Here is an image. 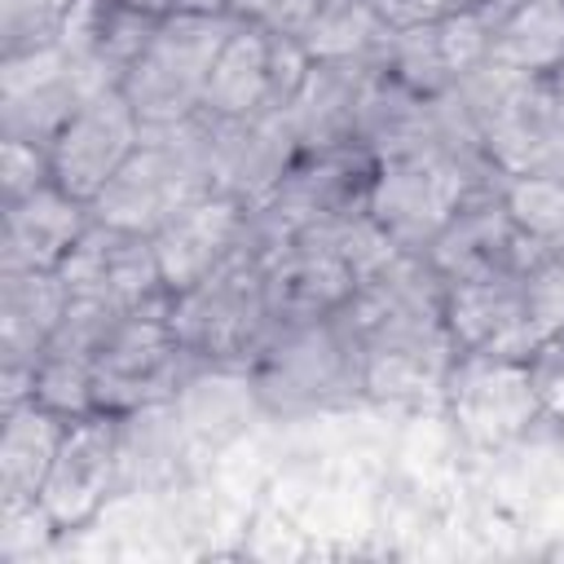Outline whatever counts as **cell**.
Here are the masks:
<instances>
[{
    "label": "cell",
    "mask_w": 564,
    "mask_h": 564,
    "mask_svg": "<svg viewBox=\"0 0 564 564\" xmlns=\"http://www.w3.org/2000/svg\"><path fill=\"white\" fill-rule=\"evenodd\" d=\"M524 286V304H529V322L538 335L564 326V247L555 251H542L529 273L520 278Z\"/></svg>",
    "instance_id": "cell-31"
},
{
    "label": "cell",
    "mask_w": 564,
    "mask_h": 564,
    "mask_svg": "<svg viewBox=\"0 0 564 564\" xmlns=\"http://www.w3.org/2000/svg\"><path fill=\"white\" fill-rule=\"evenodd\" d=\"M79 0H0V57L62 44Z\"/></svg>",
    "instance_id": "cell-28"
},
{
    "label": "cell",
    "mask_w": 564,
    "mask_h": 564,
    "mask_svg": "<svg viewBox=\"0 0 564 564\" xmlns=\"http://www.w3.org/2000/svg\"><path fill=\"white\" fill-rule=\"evenodd\" d=\"M392 22L375 0H317L300 40L313 62L339 57H379Z\"/></svg>",
    "instance_id": "cell-26"
},
{
    "label": "cell",
    "mask_w": 564,
    "mask_h": 564,
    "mask_svg": "<svg viewBox=\"0 0 564 564\" xmlns=\"http://www.w3.org/2000/svg\"><path fill=\"white\" fill-rule=\"evenodd\" d=\"M524 370H529V383L538 392L542 419L564 423V326L533 339V348L524 352Z\"/></svg>",
    "instance_id": "cell-32"
},
{
    "label": "cell",
    "mask_w": 564,
    "mask_h": 564,
    "mask_svg": "<svg viewBox=\"0 0 564 564\" xmlns=\"http://www.w3.org/2000/svg\"><path fill=\"white\" fill-rule=\"evenodd\" d=\"M141 132L145 123L137 119L119 84L93 93L48 141L53 181L79 203H93L106 189V181L132 159V150L141 145Z\"/></svg>",
    "instance_id": "cell-13"
},
{
    "label": "cell",
    "mask_w": 564,
    "mask_h": 564,
    "mask_svg": "<svg viewBox=\"0 0 564 564\" xmlns=\"http://www.w3.org/2000/svg\"><path fill=\"white\" fill-rule=\"evenodd\" d=\"M264 9L269 0H225V13L238 22H264Z\"/></svg>",
    "instance_id": "cell-35"
},
{
    "label": "cell",
    "mask_w": 564,
    "mask_h": 564,
    "mask_svg": "<svg viewBox=\"0 0 564 564\" xmlns=\"http://www.w3.org/2000/svg\"><path fill=\"white\" fill-rule=\"evenodd\" d=\"M57 273L70 295L101 300L123 313L167 300V286H163V273L154 260V242L145 234H128L106 220H93L84 229V238L75 242V251L66 256V264Z\"/></svg>",
    "instance_id": "cell-15"
},
{
    "label": "cell",
    "mask_w": 564,
    "mask_h": 564,
    "mask_svg": "<svg viewBox=\"0 0 564 564\" xmlns=\"http://www.w3.org/2000/svg\"><path fill=\"white\" fill-rule=\"evenodd\" d=\"M313 9H317V0H269V9H264V26L300 35L304 22L313 18Z\"/></svg>",
    "instance_id": "cell-33"
},
{
    "label": "cell",
    "mask_w": 564,
    "mask_h": 564,
    "mask_svg": "<svg viewBox=\"0 0 564 564\" xmlns=\"http://www.w3.org/2000/svg\"><path fill=\"white\" fill-rule=\"evenodd\" d=\"M352 291H357V278L344 264V256L313 234L295 238L286 251H278L264 264V304H269L273 330L335 317L348 308Z\"/></svg>",
    "instance_id": "cell-18"
},
{
    "label": "cell",
    "mask_w": 564,
    "mask_h": 564,
    "mask_svg": "<svg viewBox=\"0 0 564 564\" xmlns=\"http://www.w3.org/2000/svg\"><path fill=\"white\" fill-rule=\"evenodd\" d=\"M441 313H445L458 357H520L524 361V352L538 339L520 278L445 282Z\"/></svg>",
    "instance_id": "cell-19"
},
{
    "label": "cell",
    "mask_w": 564,
    "mask_h": 564,
    "mask_svg": "<svg viewBox=\"0 0 564 564\" xmlns=\"http://www.w3.org/2000/svg\"><path fill=\"white\" fill-rule=\"evenodd\" d=\"M66 304L62 273H0V410L31 401L35 366Z\"/></svg>",
    "instance_id": "cell-16"
},
{
    "label": "cell",
    "mask_w": 564,
    "mask_h": 564,
    "mask_svg": "<svg viewBox=\"0 0 564 564\" xmlns=\"http://www.w3.org/2000/svg\"><path fill=\"white\" fill-rule=\"evenodd\" d=\"M62 436L66 419L44 410L40 401H18L0 410V516L40 507Z\"/></svg>",
    "instance_id": "cell-23"
},
{
    "label": "cell",
    "mask_w": 564,
    "mask_h": 564,
    "mask_svg": "<svg viewBox=\"0 0 564 564\" xmlns=\"http://www.w3.org/2000/svg\"><path fill=\"white\" fill-rule=\"evenodd\" d=\"M167 300L132 308L110 326L93 361L97 410H110V414L154 410V405L176 401L194 383V375H203V366L189 357V348L181 344L167 317Z\"/></svg>",
    "instance_id": "cell-5"
},
{
    "label": "cell",
    "mask_w": 564,
    "mask_h": 564,
    "mask_svg": "<svg viewBox=\"0 0 564 564\" xmlns=\"http://www.w3.org/2000/svg\"><path fill=\"white\" fill-rule=\"evenodd\" d=\"M555 93H560V106H564V70L555 75Z\"/></svg>",
    "instance_id": "cell-36"
},
{
    "label": "cell",
    "mask_w": 564,
    "mask_h": 564,
    "mask_svg": "<svg viewBox=\"0 0 564 564\" xmlns=\"http://www.w3.org/2000/svg\"><path fill=\"white\" fill-rule=\"evenodd\" d=\"M53 185V159L48 145L22 141V137H0V207H13L31 194Z\"/></svg>",
    "instance_id": "cell-30"
},
{
    "label": "cell",
    "mask_w": 564,
    "mask_h": 564,
    "mask_svg": "<svg viewBox=\"0 0 564 564\" xmlns=\"http://www.w3.org/2000/svg\"><path fill=\"white\" fill-rule=\"evenodd\" d=\"M150 13H225V0H141Z\"/></svg>",
    "instance_id": "cell-34"
},
{
    "label": "cell",
    "mask_w": 564,
    "mask_h": 564,
    "mask_svg": "<svg viewBox=\"0 0 564 564\" xmlns=\"http://www.w3.org/2000/svg\"><path fill=\"white\" fill-rule=\"evenodd\" d=\"M471 4H480V0H471Z\"/></svg>",
    "instance_id": "cell-39"
},
{
    "label": "cell",
    "mask_w": 564,
    "mask_h": 564,
    "mask_svg": "<svg viewBox=\"0 0 564 564\" xmlns=\"http://www.w3.org/2000/svg\"><path fill=\"white\" fill-rule=\"evenodd\" d=\"M308 66H313V57H308L300 35L273 31L264 22H238L234 18V26H229V35L216 53L203 110L216 115V119L286 110L295 101Z\"/></svg>",
    "instance_id": "cell-8"
},
{
    "label": "cell",
    "mask_w": 564,
    "mask_h": 564,
    "mask_svg": "<svg viewBox=\"0 0 564 564\" xmlns=\"http://www.w3.org/2000/svg\"><path fill=\"white\" fill-rule=\"evenodd\" d=\"M555 172H560V176H564V154H560V163H555Z\"/></svg>",
    "instance_id": "cell-37"
},
{
    "label": "cell",
    "mask_w": 564,
    "mask_h": 564,
    "mask_svg": "<svg viewBox=\"0 0 564 564\" xmlns=\"http://www.w3.org/2000/svg\"><path fill=\"white\" fill-rule=\"evenodd\" d=\"M489 22V62L546 75L564 70V0H480Z\"/></svg>",
    "instance_id": "cell-25"
},
{
    "label": "cell",
    "mask_w": 564,
    "mask_h": 564,
    "mask_svg": "<svg viewBox=\"0 0 564 564\" xmlns=\"http://www.w3.org/2000/svg\"><path fill=\"white\" fill-rule=\"evenodd\" d=\"M101 88H110V79L88 70L66 44L0 57V137L48 145L62 123Z\"/></svg>",
    "instance_id": "cell-9"
},
{
    "label": "cell",
    "mask_w": 564,
    "mask_h": 564,
    "mask_svg": "<svg viewBox=\"0 0 564 564\" xmlns=\"http://www.w3.org/2000/svg\"><path fill=\"white\" fill-rule=\"evenodd\" d=\"M498 185H502V172L476 167L445 150H419V154L379 163V176L370 189V216L383 225V234L401 251L423 256L471 194H485Z\"/></svg>",
    "instance_id": "cell-6"
},
{
    "label": "cell",
    "mask_w": 564,
    "mask_h": 564,
    "mask_svg": "<svg viewBox=\"0 0 564 564\" xmlns=\"http://www.w3.org/2000/svg\"><path fill=\"white\" fill-rule=\"evenodd\" d=\"M88 225L93 207L57 181L13 207H0V273H57Z\"/></svg>",
    "instance_id": "cell-21"
},
{
    "label": "cell",
    "mask_w": 564,
    "mask_h": 564,
    "mask_svg": "<svg viewBox=\"0 0 564 564\" xmlns=\"http://www.w3.org/2000/svg\"><path fill=\"white\" fill-rule=\"evenodd\" d=\"M441 282H476V278H524L542 247L511 220L498 189L471 194L458 216L436 234L423 251Z\"/></svg>",
    "instance_id": "cell-14"
},
{
    "label": "cell",
    "mask_w": 564,
    "mask_h": 564,
    "mask_svg": "<svg viewBox=\"0 0 564 564\" xmlns=\"http://www.w3.org/2000/svg\"><path fill=\"white\" fill-rule=\"evenodd\" d=\"M123 485V414L93 410L66 423L40 507L57 533H75L101 516Z\"/></svg>",
    "instance_id": "cell-10"
},
{
    "label": "cell",
    "mask_w": 564,
    "mask_h": 564,
    "mask_svg": "<svg viewBox=\"0 0 564 564\" xmlns=\"http://www.w3.org/2000/svg\"><path fill=\"white\" fill-rule=\"evenodd\" d=\"M207 119H212V189L247 207L264 203L300 159V141L286 110H260L242 119L207 115Z\"/></svg>",
    "instance_id": "cell-17"
},
{
    "label": "cell",
    "mask_w": 564,
    "mask_h": 564,
    "mask_svg": "<svg viewBox=\"0 0 564 564\" xmlns=\"http://www.w3.org/2000/svg\"><path fill=\"white\" fill-rule=\"evenodd\" d=\"M212 194V119L198 110L181 123L145 128L132 159L88 203L93 220L154 238L185 203Z\"/></svg>",
    "instance_id": "cell-1"
},
{
    "label": "cell",
    "mask_w": 564,
    "mask_h": 564,
    "mask_svg": "<svg viewBox=\"0 0 564 564\" xmlns=\"http://www.w3.org/2000/svg\"><path fill=\"white\" fill-rule=\"evenodd\" d=\"M229 13H163L145 53L123 75V97L145 128L181 123L203 110L216 53L229 35Z\"/></svg>",
    "instance_id": "cell-7"
},
{
    "label": "cell",
    "mask_w": 564,
    "mask_h": 564,
    "mask_svg": "<svg viewBox=\"0 0 564 564\" xmlns=\"http://www.w3.org/2000/svg\"><path fill=\"white\" fill-rule=\"evenodd\" d=\"M375 70H379V57H339V62L308 66L295 101L286 106L300 150L357 145V115Z\"/></svg>",
    "instance_id": "cell-22"
},
{
    "label": "cell",
    "mask_w": 564,
    "mask_h": 564,
    "mask_svg": "<svg viewBox=\"0 0 564 564\" xmlns=\"http://www.w3.org/2000/svg\"><path fill=\"white\" fill-rule=\"evenodd\" d=\"M441 405L476 449H502L542 423V405L520 357H458Z\"/></svg>",
    "instance_id": "cell-11"
},
{
    "label": "cell",
    "mask_w": 564,
    "mask_h": 564,
    "mask_svg": "<svg viewBox=\"0 0 564 564\" xmlns=\"http://www.w3.org/2000/svg\"><path fill=\"white\" fill-rule=\"evenodd\" d=\"M242 229H247V203H238L220 189L185 203L150 238L167 295H176V291L194 286L198 278H207L212 269H220L242 247Z\"/></svg>",
    "instance_id": "cell-20"
},
{
    "label": "cell",
    "mask_w": 564,
    "mask_h": 564,
    "mask_svg": "<svg viewBox=\"0 0 564 564\" xmlns=\"http://www.w3.org/2000/svg\"><path fill=\"white\" fill-rule=\"evenodd\" d=\"M498 194H502V207L511 212V220H516L542 251L564 247V176H560L555 167L502 176Z\"/></svg>",
    "instance_id": "cell-27"
},
{
    "label": "cell",
    "mask_w": 564,
    "mask_h": 564,
    "mask_svg": "<svg viewBox=\"0 0 564 564\" xmlns=\"http://www.w3.org/2000/svg\"><path fill=\"white\" fill-rule=\"evenodd\" d=\"M132 4H141V0H132Z\"/></svg>",
    "instance_id": "cell-38"
},
{
    "label": "cell",
    "mask_w": 564,
    "mask_h": 564,
    "mask_svg": "<svg viewBox=\"0 0 564 564\" xmlns=\"http://www.w3.org/2000/svg\"><path fill=\"white\" fill-rule=\"evenodd\" d=\"M31 401H40L44 410L62 414L66 423L79 419V414H93V410H97V397H93V361L62 357V352H44L40 366H35Z\"/></svg>",
    "instance_id": "cell-29"
},
{
    "label": "cell",
    "mask_w": 564,
    "mask_h": 564,
    "mask_svg": "<svg viewBox=\"0 0 564 564\" xmlns=\"http://www.w3.org/2000/svg\"><path fill=\"white\" fill-rule=\"evenodd\" d=\"M159 18L163 13H150L132 0H79L66 22L62 44L101 79L123 84L132 62L145 53Z\"/></svg>",
    "instance_id": "cell-24"
},
{
    "label": "cell",
    "mask_w": 564,
    "mask_h": 564,
    "mask_svg": "<svg viewBox=\"0 0 564 564\" xmlns=\"http://www.w3.org/2000/svg\"><path fill=\"white\" fill-rule=\"evenodd\" d=\"M251 397L278 414H317L339 410L352 401H366L361 388V339L344 313L308 322V326H282L264 344V352L242 375Z\"/></svg>",
    "instance_id": "cell-2"
},
{
    "label": "cell",
    "mask_w": 564,
    "mask_h": 564,
    "mask_svg": "<svg viewBox=\"0 0 564 564\" xmlns=\"http://www.w3.org/2000/svg\"><path fill=\"white\" fill-rule=\"evenodd\" d=\"M485 62H489V22L476 4L445 18L397 22L379 53V66L423 97L454 93Z\"/></svg>",
    "instance_id": "cell-12"
},
{
    "label": "cell",
    "mask_w": 564,
    "mask_h": 564,
    "mask_svg": "<svg viewBox=\"0 0 564 564\" xmlns=\"http://www.w3.org/2000/svg\"><path fill=\"white\" fill-rule=\"evenodd\" d=\"M167 317L203 370L247 375L273 339V317L264 304V264L238 247L220 269L176 291L167 300Z\"/></svg>",
    "instance_id": "cell-3"
},
{
    "label": "cell",
    "mask_w": 564,
    "mask_h": 564,
    "mask_svg": "<svg viewBox=\"0 0 564 564\" xmlns=\"http://www.w3.org/2000/svg\"><path fill=\"white\" fill-rule=\"evenodd\" d=\"M485 159L502 176L555 167L564 154V106L555 79L485 62L458 84Z\"/></svg>",
    "instance_id": "cell-4"
}]
</instances>
